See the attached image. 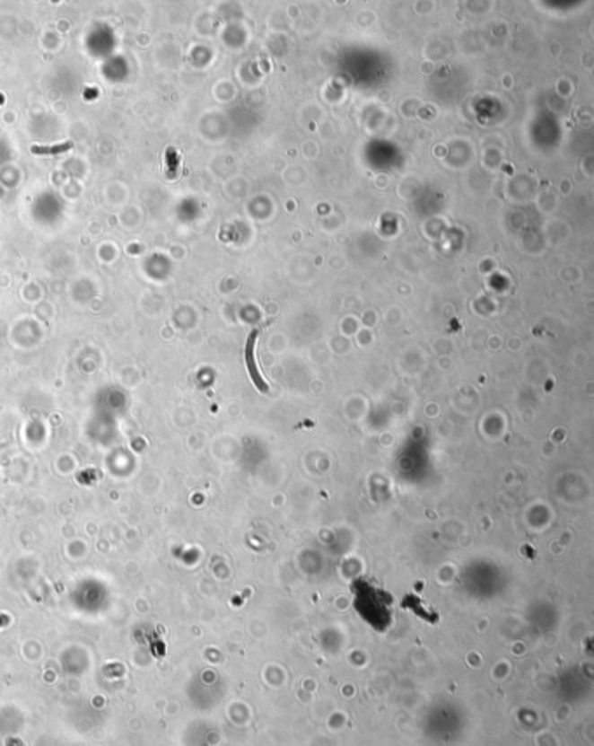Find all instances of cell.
<instances>
[{
    "label": "cell",
    "instance_id": "cell-1",
    "mask_svg": "<svg viewBox=\"0 0 594 746\" xmlns=\"http://www.w3.org/2000/svg\"><path fill=\"white\" fill-rule=\"evenodd\" d=\"M258 333H260V329H255V331L249 335L248 342H246V364H248V370H249V375H251V379H253L255 386L260 389L262 392H267L268 386L266 384V381H264V377H262V373H260L258 366H257V361H255V346H257V337H258Z\"/></svg>",
    "mask_w": 594,
    "mask_h": 746
}]
</instances>
